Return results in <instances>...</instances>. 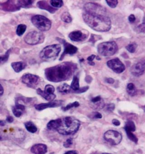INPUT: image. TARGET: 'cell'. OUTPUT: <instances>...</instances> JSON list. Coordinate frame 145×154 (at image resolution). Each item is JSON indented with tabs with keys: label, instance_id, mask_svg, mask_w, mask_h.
Returning <instances> with one entry per match:
<instances>
[{
	"label": "cell",
	"instance_id": "681fc988",
	"mask_svg": "<svg viewBox=\"0 0 145 154\" xmlns=\"http://www.w3.org/2000/svg\"><path fill=\"white\" fill-rule=\"evenodd\" d=\"M89 64H90L91 66H94V65L95 64V63H94V62H89Z\"/></svg>",
	"mask_w": 145,
	"mask_h": 154
},
{
	"label": "cell",
	"instance_id": "44dd1931",
	"mask_svg": "<svg viewBox=\"0 0 145 154\" xmlns=\"http://www.w3.org/2000/svg\"><path fill=\"white\" fill-rule=\"evenodd\" d=\"M25 110V106L22 104H15L13 108V112L15 117L19 118L22 116L23 111Z\"/></svg>",
	"mask_w": 145,
	"mask_h": 154
},
{
	"label": "cell",
	"instance_id": "9c48e42d",
	"mask_svg": "<svg viewBox=\"0 0 145 154\" xmlns=\"http://www.w3.org/2000/svg\"><path fill=\"white\" fill-rule=\"evenodd\" d=\"M54 89L53 86L52 85H47L45 87L44 91H43L40 89H37L36 92L37 94L40 95L43 98H44L45 100L48 101H52L56 98V95L54 94Z\"/></svg>",
	"mask_w": 145,
	"mask_h": 154
},
{
	"label": "cell",
	"instance_id": "ee69618b",
	"mask_svg": "<svg viewBox=\"0 0 145 154\" xmlns=\"http://www.w3.org/2000/svg\"><path fill=\"white\" fill-rule=\"evenodd\" d=\"M114 108V104H108V107H107L108 110H109V111H113Z\"/></svg>",
	"mask_w": 145,
	"mask_h": 154
},
{
	"label": "cell",
	"instance_id": "f35d334b",
	"mask_svg": "<svg viewBox=\"0 0 145 154\" xmlns=\"http://www.w3.org/2000/svg\"><path fill=\"white\" fill-rule=\"evenodd\" d=\"M128 19H129V21L130 23H133V22H134L135 20H136V17L134 16V15L131 14V15L129 17Z\"/></svg>",
	"mask_w": 145,
	"mask_h": 154
},
{
	"label": "cell",
	"instance_id": "f5cc1de1",
	"mask_svg": "<svg viewBox=\"0 0 145 154\" xmlns=\"http://www.w3.org/2000/svg\"></svg>",
	"mask_w": 145,
	"mask_h": 154
},
{
	"label": "cell",
	"instance_id": "f546056e",
	"mask_svg": "<svg viewBox=\"0 0 145 154\" xmlns=\"http://www.w3.org/2000/svg\"><path fill=\"white\" fill-rule=\"evenodd\" d=\"M61 20L65 23H70L72 21V18L68 12H64L61 16Z\"/></svg>",
	"mask_w": 145,
	"mask_h": 154
},
{
	"label": "cell",
	"instance_id": "7bdbcfd3",
	"mask_svg": "<svg viewBox=\"0 0 145 154\" xmlns=\"http://www.w3.org/2000/svg\"><path fill=\"white\" fill-rule=\"evenodd\" d=\"M106 82L108 84H113V82H114V80L112 78H108V79H106Z\"/></svg>",
	"mask_w": 145,
	"mask_h": 154
},
{
	"label": "cell",
	"instance_id": "4316f807",
	"mask_svg": "<svg viewBox=\"0 0 145 154\" xmlns=\"http://www.w3.org/2000/svg\"><path fill=\"white\" fill-rule=\"evenodd\" d=\"M127 91L129 95L133 97L137 94V91L136 86L133 83H129L127 84Z\"/></svg>",
	"mask_w": 145,
	"mask_h": 154
},
{
	"label": "cell",
	"instance_id": "ab89813d",
	"mask_svg": "<svg viewBox=\"0 0 145 154\" xmlns=\"http://www.w3.org/2000/svg\"><path fill=\"white\" fill-rule=\"evenodd\" d=\"M89 86H85V87H83V88H80L79 89V91H77L76 93H83V92H85L86 91H87L89 89Z\"/></svg>",
	"mask_w": 145,
	"mask_h": 154
},
{
	"label": "cell",
	"instance_id": "5b68a950",
	"mask_svg": "<svg viewBox=\"0 0 145 154\" xmlns=\"http://www.w3.org/2000/svg\"><path fill=\"white\" fill-rule=\"evenodd\" d=\"M118 50V45L114 41L102 42L98 46L99 54L103 57L112 56L117 52Z\"/></svg>",
	"mask_w": 145,
	"mask_h": 154
},
{
	"label": "cell",
	"instance_id": "7c38bea8",
	"mask_svg": "<svg viewBox=\"0 0 145 154\" xmlns=\"http://www.w3.org/2000/svg\"><path fill=\"white\" fill-rule=\"evenodd\" d=\"M124 129H125L126 133H127V137L130 140H132L133 142H134L137 143V142H138V138L133 133V131H136V125H135L134 122H132L131 120L127 121L125 124Z\"/></svg>",
	"mask_w": 145,
	"mask_h": 154
},
{
	"label": "cell",
	"instance_id": "484cf974",
	"mask_svg": "<svg viewBox=\"0 0 145 154\" xmlns=\"http://www.w3.org/2000/svg\"><path fill=\"white\" fill-rule=\"evenodd\" d=\"M70 87H71L72 91H74L76 93L77 92V91H79V89H80L79 79L76 76H75L73 77L72 82L71 84Z\"/></svg>",
	"mask_w": 145,
	"mask_h": 154
},
{
	"label": "cell",
	"instance_id": "b9f144b4",
	"mask_svg": "<svg viewBox=\"0 0 145 154\" xmlns=\"http://www.w3.org/2000/svg\"><path fill=\"white\" fill-rule=\"evenodd\" d=\"M112 123H113V125H114L116 126H119L120 125V122L117 119H113L112 120Z\"/></svg>",
	"mask_w": 145,
	"mask_h": 154
},
{
	"label": "cell",
	"instance_id": "cb8c5ba5",
	"mask_svg": "<svg viewBox=\"0 0 145 154\" xmlns=\"http://www.w3.org/2000/svg\"><path fill=\"white\" fill-rule=\"evenodd\" d=\"M34 98H26L24 97H18L15 100V104H22L24 106V104H28V103H32Z\"/></svg>",
	"mask_w": 145,
	"mask_h": 154
},
{
	"label": "cell",
	"instance_id": "3957f363",
	"mask_svg": "<svg viewBox=\"0 0 145 154\" xmlns=\"http://www.w3.org/2000/svg\"><path fill=\"white\" fill-rule=\"evenodd\" d=\"M80 122L72 116L61 119V122L57 131L62 135H70L76 133L80 127Z\"/></svg>",
	"mask_w": 145,
	"mask_h": 154
},
{
	"label": "cell",
	"instance_id": "52a82bcc",
	"mask_svg": "<svg viewBox=\"0 0 145 154\" xmlns=\"http://www.w3.org/2000/svg\"><path fill=\"white\" fill-rule=\"evenodd\" d=\"M24 40L27 44L35 45L42 43L44 40V36L42 33L34 31L27 34Z\"/></svg>",
	"mask_w": 145,
	"mask_h": 154
},
{
	"label": "cell",
	"instance_id": "2e32d148",
	"mask_svg": "<svg viewBox=\"0 0 145 154\" xmlns=\"http://www.w3.org/2000/svg\"><path fill=\"white\" fill-rule=\"evenodd\" d=\"M69 37L72 41L80 42L85 40L87 37V35L83 33L81 31H76L71 32L69 35Z\"/></svg>",
	"mask_w": 145,
	"mask_h": 154
},
{
	"label": "cell",
	"instance_id": "f907efd6",
	"mask_svg": "<svg viewBox=\"0 0 145 154\" xmlns=\"http://www.w3.org/2000/svg\"><path fill=\"white\" fill-rule=\"evenodd\" d=\"M108 154V153H104V154Z\"/></svg>",
	"mask_w": 145,
	"mask_h": 154
},
{
	"label": "cell",
	"instance_id": "603a6c76",
	"mask_svg": "<svg viewBox=\"0 0 145 154\" xmlns=\"http://www.w3.org/2000/svg\"><path fill=\"white\" fill-rule=\"evenodd\" d=\"M61 122V119H57L56 120H53L50 121L47 124V128L50 130H56L59 128Z\"/></svg>",
	"mask_w": 145,
	"mask_h": 154
},
{
	"label": "cell",
	"instance_id": "8fae6325",
	"mask_svg": "<svg viewBox=\"0 0 145 154\" xmlns=\"http://www.w3.org/2000/svg\"><path fill=\"white\" fill-rule=\"evenodd\" d=\"M22 82L29 87H34L37 85L39 82V77L31 73H26L22 77Z\"/></svg>",
	"mask_w": 145,
	"mask_h": 154
},
{
	"label": "cell",
	"instance_id": "ba28073f",
	"mask_svg": "<svg viewBox=\"0 0 145 154\" xmlns=\"http://www.w3.org/2000/svg\"><path fill=\"white\" fill-rule=\"evenodd\" d=\"M104 138L111 145H118L121 142L122 135L118 131L109 130L105 133Z\"/></svg>",
	"mask_w": 145,
	"mask_h": 154
},
{
	"label": "cell",
	"instance_id": "30bf717a",
	"mask_svg": "<svg viewBox=\"0 0 145 154\" xmlns=\"http://www.w3.org/2000/svg\"><path fill=\"white\" fill-rule=\"evenodd\" d=\"M107 65L109 68H111L114 72L121 73L125 69V66L120 60L118 58L111 59L107 63Z\"/></svg>",
	"mask_w": 145,
	"mask_h": 154
},
{
	"label": "cell",
	"instance_id": "e575fe53",
	"mask_svg": "<svg viewBox=\"0 0 145 154\" xmlns=\"http://www.w3.org/2000/svg\"><path fill=\"white\" fill-rule=\"evenodd\" d=\"M137 45L136 44L132 43V44H130L127 46L126 47V49L129 52H130L131 53H133L135 52L136 49H137Z\"/></svg>",
	"mask_w": 145,
	"mask_h": 154
},
{
	"label": "cell",
	"instance_id": "ffe728a7",
	"mask_svg": "<svg viewBox=\"0 0 145 154\" xmlns=\"http://www.w3.org/2000/svg\"><path fill=\"white\" fill-rule=\"evenodd\" d=\"M37 5L38 8H39L41 9L45 10L50 12V13H54L57 11L56 9H54L53 7L50 6L47 4V2L44 1H41L38 2Z\"/></svg>",
	"mask_w": 145,
	"mask_h": 154
},
{
	"label": "cell",
	"instance_id": "74e56055",
	"mask_svg": "<svg viewBox=\"0 0 145 154\" xmlns=\"http://www.w3.org/2000/svg\"><path fill=\"white\" fill-rule=\"evenodd\" d=\"M91 115H92V116H90V117L92 118V119H101V118H102V115L98 112H94Z\"/></svg>",
	"mask_w": 145,
	"mask_h": 154
},
{
	"label": "cell",
	"instance_id": "bcb514c9",
	"mask_svg": "<svg viewBox=\"0 0 145 154\" xmlns=\"http://www.w3.org/2000/svg\"><path fill=\"white\" fill-rule=\"evenodd\" d=\"M4 91V90L3 86H2V85L0 84V97L3 95Z\"/></svg>",
	"mask_w": 145,
	"mask_h": 154
},
{
	"label": "cell",
	"instance_id": "277c9868",
	"mask_svg": "<svg viewBox=\"0 0 145 154\" xmlns=\"http://www.w3.org/2000/svg\"><path fill=\"white\" fill-rule=\"evenodd\" d=\"M61 50L59 44H53L46 46L40 53V58L44 61H50L56 59Z\"/></svg>",
	"mask_w": 145,
	"mask_h": 154
},
{
	"label": "cell",
	"instance_id": "5bb4252c",
	"mask_svg": "<svg viewBox=\"0 0 145 154\" xmlns=\"http://www.w3.org/2000/svg\"><path fill=\"white\" fill-rule=\"evenodd\" d=\"M0 9L6 11H15L19 10L20 8L13 1H7L5 2L0 3Z\"/></svg>",
	"mask_w": 145,
	"mask_h": 154
},
{
	"label": "cell",
	"instance_id": "816d5d0a",
	"mask_svg": "<svg viewBox=\"0 0 145 154\" xmlns=\"http://www.w3.org/2000/svg\"></svg>",
	"mask_w": 145,
	"mask_h": 154
},
{
	"label": "cell",
	"instance_id": "4dcf8cb0",
	"mask_svg": "<svg viewBox=\"0 0 145 154\" xmlns=\"http://www.w3.org/2000/svg\"><path fill=\"white\" fill-rule=\"evenodd\" d=\"M50 4L53 8H61L63 5V1L61 0H51L50 1Z\"/></svg>",
	"mask_w": 145,
	"mask_h": 154
},
{
	"label": "cell",
	"instance_id": "d4e9b609",
	"mask_svg": "<svg viewBox=\"0 0 145 154\" xmlns=\"http://www.w3.org/2000/svg\"><path fill=\"white\" fill-rule=\"evenodd\" d=\"M57 91L61 93H69L72 91L70 86H69L68 84L65 83H63L58 86Z\"/></svg>",
	"mask_w": 145,
	"mask_h": 154
},
{
	"label": "cell",
	"instance_id": "60d3db41",
	"mask_svg": "<svg viewBox=\"0 0 145 154\" xmlns=\"http://www.w3.org/2000/svg\"><path fill=\"white\" fill-rule=\"evenodd\" d=\"M95 57H96L95 55H91V56L87 58V60H88L89 62H93V60L95 59Z\"/></svg>",
	"mask_w": 145,
	"mask_h": 154
},
{
	"label": "cell",
	"instance_id": "8992f818",
	"mask_svg": "<svg viewBox=\"0 0 145 154\" xmlns=\"http://www.w3.org/2000/svg\"><path fill=\"white\" fill-rule=\"evenodd\" d=\"M31 22L35 27L41 31H47L50 30L52 26V23L50 19L40 15L34 16L32 18Z\"/></svg>",
	"mask_w": 145,
	"mask_h": 154
},
{
	"label": "cell",
	"instance_id": "c3c4849f",
	"mask_svg": "<svg viewBox=\"0 0 145 154\" xmlns=\"http://www.w3.org/2000/svg\"><path fill=\"white\" fill-rule=\"evenodd\" d=\"M5 124H6L5 122L3 121V120H0V126L3 127V126H4Z\"/></svg>",
	"mask_w": 145,
	"mask_h": 154
},
{
	"label": "cell",
	"instance_id": "8d00e7d4",
	"mask_svg": "<svg viewBox=\"0 0 145 154\" xmlns=\"http://www.w3.org/2000/svg\"><path fill=\"white\" fill-rule=\"evenodd\" d=\"M72 144V138H69L66 140L64 143H63V146L65 147H70Z\"/></svg>",
	"mask_w": 145,
	"mask_h": 154
},
{
	"label": "cell",
	"instance_id": "7402d4cb",
	"mask_svg": "<svg viewBox=\"0 0 145 154\" xmlns=\"http://www.w3.org/2000/svg\"><path fill=\"white\" fill-rule=\"evenodd\" d=\"M11 67L15 72H20L26 67V64L23 62H17L11 64Z\"/></svg>",
	"mask_w": 145,
	"mask_h": 154
},
{
	"label": "cell",
	"instance_id": "6da1fadb",
	"mask_svg": "<svg viewBox=\"0 0 145 154\" xmlns=\"http://www.w3.org/2000/svg\"><path fill=\"white\" fill-rule=\"evenodd\" d=\"M77 66L72 62H63L45 70V76L50 82H59L67 80L72 76Z\"/></svg>",
	"mask_w": 145,
	"mask_h": 154
},
{
	"label": "cell",
	"instance_id": "836d02e7",
	"mask_svg": "<svg viewBox=\"0 0 145 154\" xmlns=\"http://www.w3.org/2000/svg\"><path fill=\"white\" fill-rule=\"evenodd\" d=\"M78 106H79V103L78 102H73L72 103L68 104L66 106L63 107L62 109H63L64 111H68L69 109L74 108V107H77Z\"/></svg>",
	"mask_w": 145,
	"mask_h": 154
},
{
	"label": "cell",
	"instance_id": "d6a6232c",
	"mask_svg": "<svg viewBox=\"0 0 145 154\" xmlns=\"http://www.w3.org/2000/svg\"><path fill=\"white\" fill-rule=\"evenodd\" d=\"M10 50H11L10 49L8 50L4 55H0V64H2L5 63L6 62H7V60L9 59Z\"/></svg>",
	"mask_w": 145,
	"mask_h": 154
},
{
	"label": "cell",
	"instance_id": "9a60e30c",
	"mask_svg": "<svg viewBox=\"0 0 145 154\" xmlns=\"http://www.w3.org/2000/svg\"><path fill=\"white\" fill-rule=\"evenodd\" d=\"M63 44L64 46V51L60 59V60H61L62 59H63V57L66 55L69 54L72 55L76 54L78 50L77 47L68 43L66 41L63 40Z\"/></svg>",
	"mask_w": 145,
	"mask_h": 154
},
{
	"label": "cell",
	"instance_id": "83f0119b",
	"mask_svg": "<svg viewBox=\"0 0 145 154\" xmlns=\"http://www.w3.org/2000/svg\"><path fill=\"white\" fill-rule=\"evenodd\" d=\"M25 127L28 131L32 133H34L37 131V129L36 128L35 125L31 122H28L24 124Z\"/></svg>",
	"mask_w": 145,
	"mask_h": 154
},
{
	"label": "cell",
	"instance_id": "ac0fdd59",
	"mask_svg": "<svg viewBox=\"0 0 145 154\" xmlns=\"http://www.w3.org/2000/svg\"><path fill=\"white\" fill-rule=\"evenodd\" d=\"M31 151L34 154H45L47 152V146L44 144H36L31 149Z\"/></svg>",
	"mask_w": 145,
	"mask_h": 154
},
{
	"label": "cell",
	"instance_id": "1f68e13d",
	"mask_svg": "<svg viewBox=\"0 0 145 154\" xmlns=\"http://www.w3.org/2000/svg\"><path fill=\"white\" fill-rule=\"evenodd\" d=\"M26 28H27V26L24 24H21L18 25L17 29V31H16L17 35L19 36H21L24 34V33L26 32Z\"/></svg>",
	"mask_w": 145,
	"mask_h": 154
},
{
	"label": "cell",
	"instance_id": "f1b7e54d",
	"mask_svg": "<svg viewBox=\"0 0 145 154\" xmlns=\"http://www.w3.org/2000/svg\"><path fill=\"white\" fill-rule=\"evenodd\" d=\"M34 2V1H31V0L18 1L17 4L18 6L21 8H27L30 6H31Z\"/></svg>",
	"mask_w": 145,
	"mask_h": 154
},
{
	"label": "cell",
	"instance_id": "e0dca14e",
	"mask_svg": "<svg viewBox=\"0 0 145 154\" xmlns=\"http://www.w3.org/2000/svg\"><path fill=\"white\" fill-rule=\"evenodd\" d=\"M145 64L142 63L135 64L130 68V72L132 75L136 76H140L142 75L145 72Z\"/></svg>",
	"mask_w": 145,
	"mask_h": 154
},
{
	"label": "cell",
	"instance_id": "d6986e66",
	"mask_svg": "<svg viewBox=\"0 0 145 154\" xmlns=\"http://www.w3.org/2000/svg\"><path fill=\"white\" fill-rule=\"evenodd\" d=\"M92 107L95 109H102L104 107V102L100 96H97L91 100Z\"/></svg>",
	"mask_w": 145,
	"mask_h": 154
},
{
	"label": "cell",
	"instance_id": "7a4b0ae2",
	"mask_svg": "<svg viewBox=\"0 0 145 154\" xmlns=\"http://www.w3.org/2000/svg\"><path fill=\"white\" fill-rule=\"evenodd\" d=\"M82 17L86 24L96 31L107 32L111 28V21L106 15V12L92 13L84 11Z\"/></svg>",
	"mask_w": 145,
	"mask_h": 154
},
{
	"label": "cell",
	"instance_id": "d590c367",
	"mask_svg": "<svg viewBox=\"0 0 145 154\" xmlns=\"http://www.w3.org/2000/svg\"><path fill=\"white\" fill-rule=\"evenodd\" d=\"M106 2L109 6L112 8H116L118 4V1L117 0H107Z\"/></svg>",
	"mask_w": 145,
	"mask_h": 154
},
{
	"label": "cell",
	"instance_id": "7dc6e473",
	"mask_svg": "<svg viewBox=\"0 0 145 154\" xmlns=\"http://www.w3.org/2000/svg\"><path fill=\"white\" fill-rule=\"evenodd\" d=\"M78 152L75 150H72V151H69L68 152H66L65 154H77Z\"/></svg>",
	"mask_w": 145,
	"mask_h": 154
},
{
	"label": "cell",
	"instance_id": "f6af8a7d",
	"mask_svg": "<svg viewBox=\"0 0 145 154\" xmlns=\"http://www.w3.org/2000/svg\"><path fill=\"white\" fill-rule=\"evenodd\" d=\"M6 121L8 122L11 123L14 121L13 118L12 116H8V118H6Z\"/></svg>",
	"mask_w": 145,
	"mask_h": 154
},
{
	"label": "cell",
	"instance_id": "4fadbf2b",
	"mask_svg": "<svg viewBox=\"0 0 145 154\" xmlns=\"http://www.w3.org/2000/svg\"><path fill=\"white\" fill-rule=\"evenodd\" d=\"M63 103V100H52L48 103L36 104V105H35V108L38 111H42V110L45 109L47 108L59 107V106H61Z\"/></svg>",
	"mask_w": 145,
	"mask_h": 154
}]
</instances>
